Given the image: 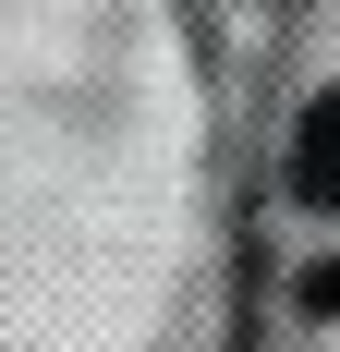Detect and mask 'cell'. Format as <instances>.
I'll return each instance as SVG.
<instances>
[{
	"instance_id": "7a4b0ae2",
	"label": "cell",
	"mask_w": 340,
	"mask_h": 352,
	"mask_svg": "<svg viewBox=\"0 0 340 352\" xmlns=\"http://www.w3.org/2000/svg\"><path fill=\"white\" fill-rule=\"evenodd\" d=\"M304 304H316V316H340V267H316V280H304Z\"/></svg>"
},
{
	"instance_id": "6da1fadb",
	"label": "cell",
	"mask_w": 340,
	"mask_h": 352,
	"mask_svg": "<svg viewBox=\"0 0 340 352\" xmlns=\"http://www.w3.org/2000/svg\"><path fill=\"white\" fill-rule=\"evenodd\" d=\"M292 195L340 219V85H328V98L304 109V122H292Z\"/></svg>"
}]
</instances>
